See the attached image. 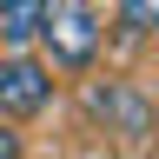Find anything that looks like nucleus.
Listing matches in <instances>:
<instances>
[{"instance_id": "obj_1", "label": "nucleus", "mask_w": 159, "mask_h": 159, "mask_svg": "<svg viewBox=\"0 0 159 159\" xmlns=\"http://www.w3.org/2000/svg\"><path fill=\"white\" fill-rule=\"evenodd\" d=\"M40 47H47V66H60V73H86L93 53H99V13H93V0H47Z\"/></svg>"}, {"instance_id": "obj_2", "label": "nucleus", "mask_w": 159, "mask_h": 159, "mask_svg": "<svg viewBox=\"0 0 159 159\" xmlns=\"http://www.w3.org/2000/svg\"><path fill=\"white\" fill-rule=\"evenodd\" d=\"M53 99V66L33 53H0V119H27Z\"/></svg>"}, {"instance_id": "obj_3", "label": "nucleus", "mask_w": 159, "mask_h": 159, "mask_svg": "<svg viewBox=\"0 0 159 159\" xmlns=\"http://www.w3.org/2000/svg\"><path fill=\"white\" fill-rule=\"evenodd\" d=\"M86 106H93L99 119H126V133H146V126H152V106H146L133 86H119V80L93 86V93H86Z\"/></svg>"}, {"instance_id": "obj_4", "label": "nucleus", "mask_w": 159, "mask_h": 159, "mask_svg": "<svg viewBox=\"0 0 159 159\" xmlns=\"http://www.w3.org/2000/svg\"><path fill=\"white\" fill-rule=\"evenodd\" d=\"M40 20H47V0H7L0 7V40L20 53L27 40H40Z\"/></svg>"}, {"instance_id": "obj_5", "label": "nucleus", "mask_w": 159, "mask_h": 159, "mask_svg": "<svg viewBox=\"0 0 159 159\" xmlns=\"http://www.w3.org/2000/svg\"><path fill=\"white\" fill-rule=\"evenodd\" d=\"M119 33H126V40L159 33V0H119Z\"/></svg>"}, {"instance_id": "obj_6", "label": "nucleus", "mask_w": 159, "mask_h": 159, "mask_svg": "<svg viewBox=\"0 0 159 159\" xmlns=\"http://www.w3.org/2000/svg\"><path fill=\"white\" fill-rule=\"evenodd\" d=\"M0 159H20V133L13 126H0Z\"/></svg>"}]
</instances>
